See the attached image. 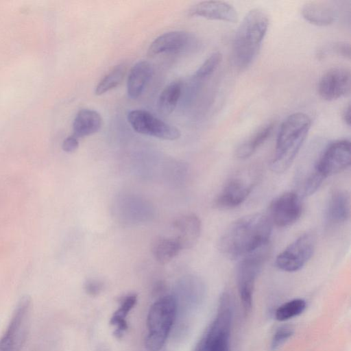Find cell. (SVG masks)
I'll return each mask as SVG.
<instances>
[{
	"label": "cell",
	"instance_id": "obj_7",
	"mask_svg": "<svg viewBox=\"0 0 351 351\" xmlns=\"http://www.w3.org/2000/svg\"><path fill=\"white\" fill-rule=\"evenodd\" d=\"M269 254L268 245L245 256L237 272V287L244 312L252 308L253 291L256 277Z\"/></svg>",
	"mask_w": 351,
	"mask_h": 351
},
{
	"label": "cell",
	"instance_id": "obj_9",
	"mask_svg": "<svg viewBox=\"0 0 351 351\" xmlns=\"http://www.w3.org/2000/svg\"><path fill=\"white\" fill-rule=\"evenodd\" d=\"M315 244L314 234H303L278 255L276 260V267L287 272L300 270L313 256Z\"/></svg>",
	"mask_w": 351,
	"mask_h": 351
},
{
	"label": "cell",
	"instance_id": "obj_29",
	"mask_svg": "<svg viewBox=\"0 0 351 351\" xmlns=\"http://www.w3.org/2000/svg\"><path fill=\"white\" fill-rule=\"evenodd\" d=\"M332 49L338 56L348 59L350 58V45L349 43L344 42L335 43L332 46Z\"/></svg>",
	"mask_w": 351,
	"mask_h": 351
},
{
	"label": "cell",
	"instance_id": "obj_31",
	"mask_svg": "<svg viewBox=\"0 0 351 351\" xmlns=\"http://www.w3.org/2000/svg\"><path fill=\"white\" fill-rule=\"evenodd\" d=\"M102 289V284L97 280H90L85 283V290L89 295H96Z\"/></svg>",
	"mask_w": 351,
	"mask_h": 351
},
{
	"label": "cell",
	"instance_id": "obj_2",
	"mask_svg": "<svg viewBox=\"0 0 351 351\" xmlns=\"http://www.w3.org/2000/svg\"><path fill=\"white\" fill-rule=\"evenodd\" d=\"M268 27L269 18L263 10L254 8L245 14L232 42V60L237 70H245L254 62Z\"/></svg>",
	"mask_w": 351,
	"mask_h": 351
},
{
	"label": "cell",
	"instance_id": "obj_25",
	"mask_svg": "<svg viewBox=\"0 0 351 351\" xmlns=\"http://www.w3.org/2000/svg\"><path fill=\"white\" fill-rule=\"evenodd\" d=\"M182 250L176 239H160L153 247L155 259L161 264H165L173 259Z\"/></svg>",
	"mask_w": 351,
	"mask_h": 351
},
{
	"label": "cell",
	"instance_id": "obj_11",
	"mask_svg": "<svg viewBox=\"0 0 351 351\" xmlns=\"http://www.w3.org/2000/svg\"><path fill=\"white\" fill-rule=\"evenodd\" d=\"M269 219L278 227H287L296 222L302 213L300 197L295 192H286L276 197L269 205Z\"/></svg>",
	"mask_w": 351,
	"mask_h": 351
},
{
	"label": "cell",
	"instance_id": "obj_15",
	"mask_svg": "<svg viewBox=\"0 0 351 351\" xmlns=\"http://www.w3.org/2000/svg\"><path fill=\"white\" fill-rule=\"evenodd\" d=\"M253 189L252 183L235 178L230 180L215 200V206L221 209H230L241 205Z\"/></svg>",
	"mask_w": 351,
	"mask_h": 351
},
{
	"label": "cell",
	"instance_id": "obj_16",
	"mask_svg": "<svg viewBox=\"0 0 351 351\" xmlns=\"http://www.w3.org/2000/svg\"><path fill=\"white\" fill-rule=\"evenodd\" d=\"M176 233L174 239L179 243L182 250L192 247L197 241L202 229L201 221L193 213L184 215L173 222Z\"/></svg>",
	"mask_w": 351,
	"mask_h": 351
},
{
	"label": "cell",
	"instance_id": "obj_8",
	"mask_svg": "<svg viewBox=\"0 0 351 351\" xmlns=\"http://www.w3.org/2000/svg\"><path fill=\"white\" fill-rule=\"evenodd\" d=\"M31 309V298L23 295L18 301L6 330L0 338V351L22 350L28 335Z\"/></svg>",
	"mask_w": 351,
	"mask_h": 351
},
{
	"label": "cell",
	"instance_id": "obj_26",
	"mask_svg": "<svg viewBox=\"0 0 351 351\" xmlns=\"http://www.w3.org/2000/svg\"><path fill=\"white\" fill-rule=\"evenodd\" d=\"M306 302L302 299H294L280 306L275 311V317L278 321H286L298 316L306 308Z\"/></svg>",
	"mask_w": 351,
	"mask_h": 351
},
{
	"label": "cell",
	"instance_id": "obj_3",
	"mask_svg": "<svg viewBox=\"0 0 351 351\" xmlns=\"http://www.w3.org/2000/svg\"><path fill=\"white\" fill-rule=\"evenodd\" d=\"M311 126V118L301 112L289 115L282 121L269 165L272 171L282 173L289 168L304 143Z\"/></svg>",
	"mask_w": 351,
	"mask_h": 351
},
{
	"label": "cell",
	"instance_id": "obj_14",
	"mask_svg": "<svg viewBox=\"0 0 351 351\" xmlns=\"http://www.w3.org/2000/svg\"><path fill=\"white\" fill-rule=\"evenodd\" d=\"M194 43V38L184 31H173L158 36L149 45L147 53L154 56L164 53H176Z\"/></svg>",
	"mask_w": 351,
	"mask_h": 351
},
{
	"label": "cell",
	"instance_id": "obj_28",
	"mask_svg": "<svg viewBox=\"0 0 351 351\" xmlns=\"http://www.w3.org/2000/svg\"><path fill=\"white\" fill-rule=\"evenodd\" d=\"M293 328L291 325H282L274 332L271 339V349L276 350L283 345L293 335Z\"/></svg>",
	"mask_w": 351,
	"mask_h": 351
},
{
	"label": "cell",
	"instance_id": "obj_4",
	"mask_svg": "<svg viewBox=\"0 0 351 351\" xmlns=\"http://www.w3.org/2000/svg\"><path fill=\"white\" fill-rule=\"evenodd\" d=\"M351 162L350 142L341 139L330 143L316 161L313 169L306 177L303 192L313 194L326 178L340 173L350 167Z\"/></svg>",
	"mask_w": 351,
	"mask_h": 351
},
{
	"label": "cell",
	"instance_id": "obj_12",
	"mask_svg": "<svg viewBox=\"0 0 351 351\" xmlns=\"http://www.w3.org/2000/svg\"><path fill=\"white\" fill-rule=\"evenodd\" d=\"M351 73L345 67H333L327 71L317 84L319 95L324 100L333 101L345 97L350 92Z\"/></svg>",
	"mask_w": 351,
	"mask_h": 351
},
{
	"label": "cell",
	"instance_id": "obj_30",
	"mask_svg": "<svg viewBox=\"0 0 351 351\" xmlns=\"http://www.w3.org/2000/svg\"><path fill=\"white\" fill-rule=\"evenodd\" d=\"M79 146V142L77 138L75 136H70L66 138L62 143V149L68 153L75 152Z\"/></svg>",
	"mask_w": 351,
	"mask_h": 351
},
{
	"label": "cell",
	"instance_id": "obj_27",
	"mask_svg": "<svg viewBox=\"0 0 351 351\" xmlns=\"http://www.w3.org/2000/svg\"><path fill=\"white\" fill-rule=\"evenodd\" d=\"M222 61V55L219 52L212 53L197 69L194 74V78L202 80L213 74Z\"/></svg>",
	"mask_w": 351,
	"mask_h": 351
},
{
	"label": "cell",
	"instance_id": "obj_13",
	"mask_svg": "<svg viewBox=\"0 0 351 351\" xmlns=\"http://www.w3.org/2000/svg\"><path fill=\"white\" fill-rule=\"evenodd\" d=\"M190 16H199L209 20L234 23L238 21L236 9L222 1H204L193 5L188 11Z\"/></svg>",
	"mask_w": 351,
	"mask_h": 351
},
{
	"label": "cell",
	"instance_id": "obj_20",
	"mask_svg": "<svg viewBox=\"0 0 351 351\" xmlns=\"http://www.w3.org/2000/svg\"><path fill=\"white\" fill-rule=\"evenodd\" d=\"M101 123L102 119L98 112L90 109H82L73 121V136L81 138L92 135L100 130Z\"/></svg>",
	"mask_w": 351,
	"mask_h": 351
},
{
	"label": "cell",
	"instance_id": "obj_19",
	"mask_svg": "<svg viewBox=\"0 0 351 351\" xmlns=\"http://www.w3.org/2000/svg\"><path fill=\"white\" fill-rule=\"evenodd\" d=\"M350 197L342 190L334 191L328 200L326 216L331 225H339L348 220L350 216Z\"/></svg>",
	"mask_w": 351,
	"mask_h": 351
},
{
	"label": "cell",
	"instance_id": "obj_21",
	"mask_svg": "<svg viewBox=\"0 0 351 351\" xmlns=\"http://www.w3.org/2000/svg\"><path fill=\"white\" fill-rule=\"evenodd\" d=\"M274 127V123H269L259 128L237 147L235 151L236 157L246 159L253 155L269 138Z\"/></svg>",
	"mask_w": 351,
	"mask_h": 351
},
{
	"label": "cell",
	"instance_id": "obj_1",
	"mask_svg": "<svg viewBox=\"0 0 351 351\" xmlns=\"http://www.w3.org/2000/svg\"><path fill=\"white\" fill-rule=\"evenodd\" d=\"M272 223L267 215L254 213L234 221L219 241V250L231 258L243 257L267 245Z\"/></svg>",
	"mask_w": 351,
	"mask_h": 351
},
{
	"label": "cell",
	"instance_id": "obj_18",
	"mask_svg": "<svg viewBox=\"0 0 351 351\" xmlns=\"http://www.w3.org/2000/svg\"><path fill=\"white\" fill-rule=\"evenodd\" d=\"M302 17L308 23L319 27L331 25L337 17L332 7L320 1H309L301 8Z\"/></svg>",
	"mask_w": 351,
	"mask_h": 351
},
{
	"label": "cell",
	"instance_id": "obj_17",
	"mask_svg": "<svg viewBox=\"0 0 351 351\" xmlns=\"http://www.w3.org/2000/svg\"><path fill=\"white\" fill-rule=\"evenodd\" d=\"M154 68L147 61H139L130 69L127 80L128 97L136 99L141 95L145 88L152 79Z\"/></svg>",
	"mask_w": 351,
	"mask_h": 351
},
{
	"label": "cell",
	"instance_id": "obj_23",
	"mask_svg": "<svg viewBox=\"0 0 351 351\" xmlns=\"http://www.w3.org/2000/svg\"><path fill=\"white\" fill-rule=\"evenodd\" d=\"M182 84L174 81L168 84L160 93L157 102L158 112L169 115L175 110L182 93Z\"/></svg>",
	"mask_w": 351,
	"mask_h": 351
},
{
	"label": "cell",
	"instance_id": "obj_6",
	"mask_svg": "<svg viewBox=\"0 0 351 351\" xmlns=\"http://www.w3.org/2000/svg\"><path fill=\"white\" fill-rule=\"evenodd\" d=\"M232 300L228 292L220 297L215 317L204 331L194 351H230Z\"/></svg>",
	"mask_w": 351,
	"mask_h": 351
},
{
	"label": "cell",
	"instance_id": "obj_32",
	"mask_svg": "<svg viewBox=\"0 0 351 351\" xmlns=\"http://www.w3.org/2000/svg\"><path fill=\"white\" fill-rule=\"evenodd\" d=\"M342 119L345 123L348 125H350V105L348 104L345 107L342 112Z\"/></svg>",
	"mask_w": 351,
	"mask_h": 351
},
{
	"label": "cell",
	"instance_id": "obj_24",
	"mask_svg": "<svg viewBox=\"0 0 351 351\" xmlns=\"http://www.w3.org/2000/svg\"><path fill=\"white\" fill-rule=\"evenodd\" d=\"M127 68L125 63L116 65L98 82L95 89V95H101L121 84L126 74Z\"/></svg>",
	"mask_w": 351,
	"mask_h": 351
},
{
	"label": "cell",
	"instance_id": "obj_10",
	"mask_svg": "<svg viewBox=\"0 0 351 351\" xmlns=\"http://www.w3.org/2000/svg\"><path fill=\"white\" fill-rule=\"evenodd\" d=\"M128 121L132 129L141 134L168 141L177 140L181 136L178 128L147 110H131L128 114Z\"/></svg>",
	"mask_w": 351,
	"mask_h": 351
},
{
	"label": "cell",
	"instance_id": "obj_22",
	"mask_svg": "<svg viewBox=\"0 0 351 351\" xmlns=\"http://www.w3.org/2000/svg\"><path fill=\"white\" fill-rule=\"evenodd\" d=\"M137 302V295L130 293L125 295L120 301L119 306L112 314L110 324L114 326V335L120 339L127 330L128 326L126 317Z\"/></svg>",
	"mask_w": 351,
	"mask_h": 351
},
{
	"label": "cell",
	"instance_id": "obj_5",
	"mask_svg": "<svg viewBox=\"0 0 351 351\" xmlns=\"http://www.w3.org/2000/svg\"><path fill=\"white\" fill-rule=\"evenodd\" d=\"M177 312V302L173 295H162L152 304L147 317V350H160L172 329Z\"/></svg>",
	"mask_w": 351,
	"mask_h": 351
}]
</instances>
